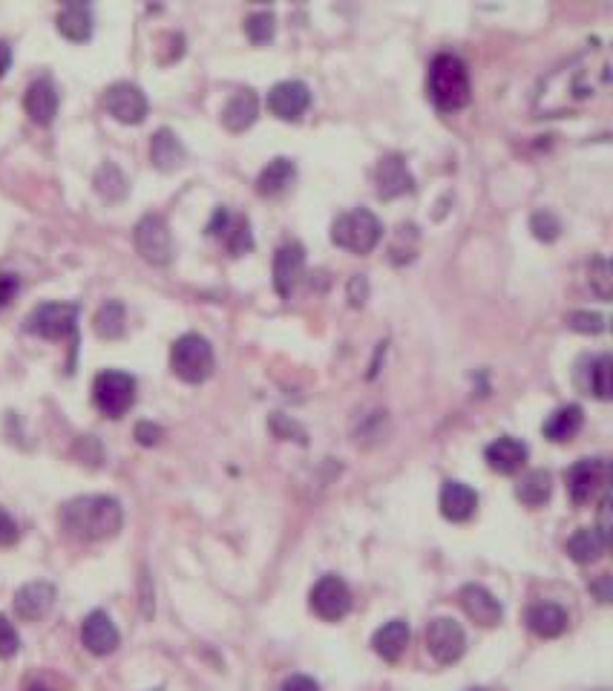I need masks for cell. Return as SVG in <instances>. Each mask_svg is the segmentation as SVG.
<instances>
[{
  "label": "cell",
  "instance_id": "26",
  "mask_svg": "<svg viewBox=\"0 0 613 691\" xmlns=\"http://www.w3.org/2000/svg\"><path fill=\"white\" fill-rule=\"evenodd\" d=\"M185 144L179 142V136L170 130V127H162V130H156L153 133V139H150V159H153V165L159 167V170H176V167L185 162Z\"/></svg>",
  "mask_w": 613,
  "mask_h": 691
},
{
  "label": "cell",
  "instance_id": "12",
  "mask_svg": "<svg viewBox=\"0 0 613 691\" xmlns=\"http://www.w3.org/2000/svg\"><path fill=\"white\" fill-rule=\"evenodd\" d=\"M104 107H107V113H110L113 119L121 121V124H142V121L147 119V110H150L147 96H144L136 84H127V81L113 84V87L104 93Z\"/></svg>",
  "mask_w": 613,
  "mask_h": 691
},
{
  "label": "cell",
  "instance_id": "11",
  "mask_svg": "<svg viewBox=\"0 0 613 691\" xmlns=\"http://www.w3.org/2000/svg\"><path fill=\"white\" fill-rule=\"evenodd\" d=\"M426 648L438 663H458L467 651V634L452 617H438L426 628Z\"/></svg>",
  "mask_w": 613,
  "mask_h": 691
},
{
  "label": "cell",
  "instance_id": "41",
  "mask_svg": "<svg viewBox=\"0 0 613 691\" xmlns=\"http://www.w3.org/2000/svg\"><path fill=\"white\" fill-rule=\"evenodd\" d=\"M21 291V277L18 274H0V309H6Z\"/></svg>",
  "mask_w": 613,
  "mask_h": 691
},
{
  "label": "cell",
  "instance_id": "5",
  "mask_svg": "<svg viewBox=\"0 0 613 691\" xmlns=\"http://www.w3.org/2000/svg\"><path fill=\"white\" fill-rule=\"evenodd\" d=\"M170 369L185 383H202L213 372V349L202 334H182L170 349Z\"/></svg>",
  "mask_w": 613,
  "mask_h": 691
},
{
  "label": "cell",
  "instance_id": "39",
  "mask_svg": "<svg viewBox=\"0 0 613 691\" xmlns=\"http://www.w3.org/2000/svg\"><path fill=\"white\" fill-rule=\"evenodd\" d=\"M567 326H570L573 332L599 334L605 332V317H602V314H593V311H570V314H567Z\"/></svg>",
  "mask_w": 613,
  "mask_h": 691
},
{
  "label": "cell",
  "instance_id": "7",
  "mask_svg": "<svg viewBox=\"0 0 613 691\" xmlns=\"http://www.w3.org/2000/svg\"><path fill=\"white\" fill-rule=\"evenodd\" d=\"M133 242H136L139 257L150 265H167L173 260V251H176L165 216L159 214H147L139 219V225L133 231Z\"/></svg>",
  "mask_w": 613,
  "mask_h": 691
},
{
  "label": "cell",
  "instance_id": "46",
  "mask_svg": "<svg viewBox=\"0 0 613 691\" xmlns=\"http://www.w3.org/2000/svg\"><path fill=\"white\" fill-rule=\"evenodd\" d=\"M590 591L599 596V602H611V576H608V573H599V576L590 582Z\"/></svg>",
  "mask_w": 613,
  "mask_h": 691
},
{
  "label": "cell",
  "instance_id": "35",
  "mask_svg": "<svg viewBox=\"0 0 613 691\" xmlns=\"http://www.w3.org/2000/svg\"><path fill=\"white\" fill-rule=\"evenodd\" d=\"M611 372H613L611 355H599V358L590 360L588 389L596 395V398H599V401H611V395H613Z\"/></svg>",
  "mask_w": 613,
  "mask_h": 691
},
{
  "label": "cell",
  "instance_id": "22",
  "mask_svg": "<svg viewBox=\"0 0 613 691\" xmlns=\"http://www.w3.org/2000/svg\"><path fill=\"white\" fill-rule=\"evenodd\" d=\"M478 510V493L461 484V481H447L441 487V513L449 522H467Z\"/></svg>",
  "mask_w": 613,
  "mask_h": 691
},
{
  "label": "cell",
  "instance_id": "50",
  "mask_svg": "<svg viewBox=\"0 0 613 691\" xmlns=\"http://www.w3.org/2000/svg\"><path fill=\"white\" fill-rule=\"evenodd\" d=\"M599 691H608V689H599Z\"/></svg>",
  "mask_w": 613,
  "mask_h": 691
},
{
  "label": "cell",
  "instance_id": "30",
  "mask_svg": "<svg viewBox=\"0 0 613 691\" xmlns=\"http://www.w3.org/2000/svg\"><path fill=\"white\" fill-rule=\"evenodd\" d=\"M297 179V165L291 159H274L268 162V167H262L260 179H257V191L260 196H280L283 191L291 188V182Z\"/></svg>",
  "mask_w": 613,
  "mask_h": 691
},
{
  "label": "cell",
  "instance_id": "44",
  "mask_svg": "<svg viewBox=\"0 0 613 691\" xmlns=\"http://www.w3.org/2000/svg\"><path fill=\"white\" fill-rule=\"evenodd\" d=\"M162 427H156V424H150V421H142L139 427H136V438H139V444H144V447H156L159 441H162Z\"/></svg>",
  "mask_w": 613,
  "mask_h": 691
},
{
  "label": "cell",
  "instance_id": "1",
  "mask_svg": "<svg viewBox=\"0 0 613 691\" xmlns=\"http://www.w3.org/2000/svg\"><path fill=\"white\" fill-rule=\"evenodd\" d=\"M611 84V58L605 47H590L562 61L547 72L536 90V113L565 116L588 104L590 98L605 93Z\"/></svg>",
  "mask_w": 613,
  "mask_h": 691
},
{
  "label": "cell",
  "instance_id": "28",
  "mask_svg": "<svg viewBox=\"0 0 613 691\" xmlns=\"http://www.w3.org/2000/svg\"><path fill=\"white\" fill-rule=\"evenodd\" d=\"M585 424V415H582V406L567 404L559 406L547 421H544V435L556 444H565L570 438L579 435V429Z\"/></svg>",
  "mask_w": 613,
  "mask_h": 691
},
{
  "label": "cell",
  "instance_id": "23",
  "mask_svg": "<svg viewBox=\"0 0 613 691\" xmlns=\"http://www.w3.org/2000/svg\"><path fill=\"white\" fill-rule=\"evenodd\" d=\"M527 625L533 634H539L544 640L562 637L567 631V611L556 602H539L527 611Z\"/></svg>",
  "mask_w": 613,
  "mask_h": 691
},
{
  "label": "cell",
  "instance_id": "31",
  "mask_svg": "<svg viewBox=\"0 0 613 691\" xmlns=\"http://www.w3.org/2000/svg\"><path fill=\"white\" fill-rule=\"evenodd\" d=\"M95 191H98V196L101 199H107V202H121L127 193H130V182H127V176L121 173V167L113 165V162H104V165L95 170V179H93Z\"/></svg>",
  "mask_w": 613,
  "mask_h": 691
},
{
  "label": "cell",
  "instance_id": "33",
  "mask_svg": "<svg viewBox=\"0 0 613 691\" xmlns=\"http://www.w3.org/2000/svg\"><path fill=\"white\" fill-rule=\"evenodd\" d=\"M124 323H127V314H124V306L118 300H107L101 309L95 311V334L104 337V340H116L124 334Z\"/></svg>",
  "mask_w": 613,
  "mask_h": 691
},
{
  "label": "cell",
  "instance_id": "17",
  "mask_svg": "<svg viewBox=\"0 0 613 691\" xmlns=\"http://www.w3.org/2000/svg\"><path fill=\"white\" fill-rule=\"evenodd\" d=\"M375 185H378L380 199H395V196H403L415 188V179L409 173V167L403 162L398 153L392 156H383L378 162V170H375Z\"/></svg>",
  "mask_w": 613,
  "mask_h": 691
},
{
  "label": "cell",
  "instance_id": "4",
  "mask_svg": "<svg viewBox=\"0 0 613 691\" xmlns=\"http://www.w3.org/2000/svg\"><path fill=\"white\" fill-rule=\"evenodd\" d=\"M380 237H383L380 219L366 208H354L331 222V242L352 254H369L380 242Z\"/></svg>",
  "mask_w": 613,
  "mask_h": 691
},
{
  "label": "cell",
  "instance_id": "24",
  "mask_svg": "<svg viewBox=\"0 0 613 691\" xmlns=\"http://www.w3.org/2000/svg\"><path fill=\"white\" fill-rule=\"evenodd\" d=\"M608 536L599 527H582L567 539V556L579 565H590L596 562L605 550H608Z\"/></svg>",
  "mask_w": 613,
  "mask_h": 691
},
{
  "label": "cell",
  "instance_id": "21",
  "mask_svg": "<svg viewBox=\"0 0 613 691\" xmlns=\"http://www.w3.org/2000/svg\"><path fill=\"white\" fill-rule=\"evenodd\" d=\"M484 455H487L490 470L510 476V473H519L521 467H524V461H527V444L519 441V438H513V435H501V438H496L487 447Z\"/></svg>",
  "mask_w": 613,
  "mask_h": 691
},
{
  "label": "cell",
  "instance_id": "16",
  "mask_svg": "<svg viewBox=\"0 0 613 691\" xmlns=\"http://www.w3.org/2000/svg\"><path fill=\"white\" fill-rule=\"evenodd\" d=\"M81 643L95 657H107L116 651L121 637H118V628L113 625V620L104 611H93L81 622Z\"/></svg>",
  "mask_w": 613,
  "mask_h": 691
},
{
  "label": "cell",
  "instance_id": "38",
  "mask_svg": "<svg viewBox=\"0 0 613 691\" xmlns=\"http://www.w3.org/2000/svg\"><path fill=\"white\" fill-rule=\"evenodd\" d=\"M530 231H533V237L542 239V242H553L562 234V222L553 211H536L530 216Z\"/></svg>",
  "mask_w": 613,
  "mask_h": 691
},
{
  "label": "cell",
  "instance_id": "42",
  "mask_svg": "<svg viewBox=\"0 0 613 691\" xmlns=\"http://www.w3.org/2000/svg\"><path fill=\"white\" fill-rule=\"evenodd\" d=\"M18 536H21V530H18V522L6 513V510H0V548H9V545H15L18 542Z\"/></svg>",
  "mask_w": 613,
  "mask_h": 691
},
{
  "label": "cell",
  "instance_id": "45",
  "mask_svg": "<svg viewBox=\"0 0 613 691\" xmlns=\"http://www.w3.org/2000/svg\"><path fill=\"white\" fill-rule=\"evenodd\" d=\"M280 691H320V686L311 677H306V674H294V677L285 680Z\"/></svg>",
  "mask_w": 613,
  "mask_h": 691
},
{
  "label": "cell",
  "instance_id": "27",
  "mask_svg": "<svg viewBox=\"0 0 613 691\" xmlns=\"http://www.w3.org/2000/svg\"><path fill=\"white\" fill-rule=\"evenodd\" d=\"M58 32L70 41H87L93 35V9L87 3H67L58 18Z\"/></svg>",
  "mask_w": 613,
  "mask_h": 691
},
{
  "label": "cell",
  "instance_id": "13",
  "mask_svg": "<svg viewBox=\"0 0 613 691\" xmlns=\"http://www.w3.org/2000/svg\"><path fill=\"white\" fill-rule=\"evenodd\" d=\"M308 104H311V90H308V84L294 81V78L274 84L271 93H268V110H271L277 119L297 121L308 110Z\"/></svg>",
  "mask_w": 613,
  "mask_h": 691
},
{
  "label": "cell",
  "instance_id": "19",
  "mask_svg": "<svg viewBox=\"0 0 613 691\" xmlns=\"http://www.w3.org/2000/svg\"><path fill=\"white\" fill-rule=\"evenodd\" d=\"M24 107L26 116L35 124H41V127L52 124V119L58 116V90H55V84L49 78L32 81L24 96Z\"/></svg>",
  "mask_w": 613,
  "mask_h": 691
},
{
  "label": "cell",
  "instance_id": "49",
  "mask_svg": "<svg viewBox=\"0 0 613 691\" xmlns=\"http://www.w3.org/2000/svg\"><path fill=\"white\" fill-rule=\"evenodd\" d=\"M467 691H484V689H467Z\"/></svg>",
  "mask_w": 613,
  "mask_h": 691
},
{
  "label": "cell",
  "instance_id": "34",
  "mask_svg": "<svg viewBox=\"0 0 613 691\" xmlns=\"http://www.w3.org/2000/svg\"><path fill=\"white\" fill-rule=\"evenodd\" d=\"M418 242H421V234H418V228H415L412 222H403V225H398L395 239H392V245H389L392 263L403 265V263H409V260H415V254H418Z\"/></svg>",
  "mask_w": 613,
  "mask_h": 691
},
{
  "label": "cell",
  "instance_id": "8",
  "mask_svg": "<svg viewBox=\"0 0 613 691\" xmlns=\"http://www.w3.org/2000/svg\"><path fill=\"white\" fill-rule=\"evenodd\" d=\"M78 329V306L72 303H44L26 317V332L47 337V340H64Z\"/></svg>",
  "mask_w": 613,
  "mask_h": 691
},
{
  "label": "cell",
  "instance_id": "6",
  "mask_svg": "<svg viewBox=\"0 0 613 691\" xmlns=\"http://www.w3.org/2000/svg\"><path fill=\"white\" fill-rule=\"evenodd\" d=\"M93 401L107 418H121L136 404V378L118 369H107L95 375Z\"/></svg>",
  "mask_w": 613,
  "mask_h": 691
},
{
  "label": "cell",
  "instance_id": "15",
  "mask_svg": "<svg viewBox=\"0 0 613 691\" xmlns=\"http://www.w3.org/2000/svg\"><path fill=\"white\" fill-rule=\"evenodd\" d=\"M55 599H58V591H55L52 582H44V579L26 582V585H21L15 591V614L26 622L41 620V617H47L49 611H52Z\"/></svg>",
  "mask_w": 613,
  "mask_h": 691
},
{
  "label": "cell",
  "instance_id": "37",
  "mask_svg": "<svg viewBox=\"0 0 613 691\" xmlns=\"http://www.w3.org/2000/svg\"><path fill=\"white\" fill-rule=\"evenodd\" d=\"M611 274H613L611 263H608L605 257H596V260L590 263L588 283H590V288L596 291V297H599V300H611V291H613Z\"/></svg>",
  "mask_w": 613,
  "mask_h": 691
},
{
  "label": "cell",
  "instance_id": "20",
  "mask_svg": "<svg viewBox=\"0 0 613 691\" xmlns=\"http://www.w3.org/2000/svg\"><path fill=\"white\" fill-rule=\"evenodd\" d=\"M461 605H464L467 617L478 622V625H484V628L498 625L501 614H504L501 602L487 588H481V585H464L461 588Z\"/></svg>",
  "mask_w": 613,
  "mask_h": 691
},
{
  "label": "cell",
  "instance_id": "14",
  "mask_svg": "<svg viewBox=\"0 0 613 691\" xmlns=\"http://www.w3.org/2000/svg\"><path fill=\"white\" fill-rule=\"evenodd\" d=\"M208 234L222 239V242H225V248H228L234 257H239V254H245V251H251V248H254L251 222H248L245 216H231L225 208H219V211L213 214L211 225H208Z\"/></svg>",
  "mask_w": 613,
  "mask_h": 691
},
{
  "label": "cell",
  "instance_id": "32",
  "mask_svg": "<svg viewBox=\"0 0 613 691\" xmlns=\"http://www.w3.org/2000/svg\"><path fill=\"white\" fill-rule=\"evenodd\" d=\"M550 473L547 470H530L527 476H521L519 487H516V496H519L527 507H542L544 501L550 499Z\"/></svg>",
  "mask_w": 613,
  "mask_h": 691
},
{
  "label": "cell",
  "instance_id": "48",
  "mask_svg": "<svg viewBox=\"0 0 613 691\" xmlns=\"http://www.w3.org/2000/svg\"><path fill=\"white\" fill-rule=\"evenodd\" d=\"M26 691H52V689H49V686H44V683H32V686H29Z\"/></svg>",
  "mask_w": 613,
  "mask_h": 691
},
{
  "label": "cell",
  "instance_id": "18",
  "mask_svg": "<svg viewBox=\"0 0 613 691\" xmlns=\"http://www.w3.org/2000/svg\"><path fill=\"white\" fill-rule=\"evenodd\" d=\"M303 265H306V251L300 242L280 245V251L274 254V288L280 291V297H288L291 288L297 286V280L303 277Z\"/></svg>",
  "mask_w": 613,
  "mask_h": 691
},
{
  "label": "cell",
  "instance_id": "43",
  "mask_svg": "<svg viewBox=\"0 0 613 691\" xmlns=\"http://www.w3.org/2000/svg\"><path fill=\"white\" fill-rule=\"evenodd\" d=\"M366 297H369V280H366V274H354L352 280H349V303L352 306H363Z\"/></svg>",
  "mask_w": 613,
  "mask_h": 691
},
{
  "label": "cell",
  "instance_id": "3",
  "mask_svg": "<svg viewBox=\"0 0 613 691\" xmlns=\"http://www.w3.org/2000/svg\"><path fill=\"white\" fill-rule=\"evenodd\" d=\"M429 96L438 110H461L470 101V72L467 64L452 55L441 52L429 64V78H426Z\"/></svg>",
  "mask_w": 613,
  "mask_h": 691
},
{
  "label": "cell",
  "instance_id": "36",
  "mask_svg": "<svg viewBox=\"0 0 613 691\" xmlns=\"http://www.w3.org/2000/svg\"><path fill=\"white\" fill-rule=\"evenodd\" d=\"M245 32H248V38H251L254 44H268V41L274 38V32H277V15H274L271 9H262V12L248 15Z\"/></svg>",
  "mask_w": 613,
  "mask_h": 691
},
{
  "label": "cell",
  "instance_id": "29",
  "mask_svg": "<svg viewBox=\"0 0 613 691\" xmlns=\"http://www.w3.org/2000/svg\"><path fill=\"white\" fill-rule=\"evenodd\" d=\"M257 110H260V101L254 96V90H239L222 110V124L234 133H242L245 127H251L254 119H257Z\"/></svg>",
  "mask_w": 613,
  "mask_h": 691
},
{
  "label": "cell",
  "instance_id": "2",
  "mask_svg": "<svg viewBox=\"0 0 613 691\" xmlns=\"http://www.w3.org/2000/svg\"><path fill=\"white\" fill-rule=\"evenodd\" d=\"M61 530L78 542H101L116 536L124 525V510L113 496H78L58 513Z\"/></svg>",
  "mask_w": 613,
  "mask_h": 691
},
{
  "label": "cell",
  "instance_id": "47",
  "mask_svg": "<svg viewBox=\"0 0 613 691\" xmlns=\"http://www.w3.org/2000/svg\"><path fill=\"white\" fill-rule=\"evenodd\" d=\"M9 64H12V47H9L6 41H0V78L6 75Z\"/></svg>",
  "mask_w": 613,
  "mask_h": 691
},
{
  "label": "cell",
  "instance_id": "9",
  "mask_svg": "<svg viewBox=\"0 0 613 691\" xmlns=\"http://www.w3.org/2000/svg\"><path fill=\"white\" fill-rule=\"evenodd\" d=\"M608 476H611V464L605 458L576 461L567 473V490H570L573 504H588L596 499L608 487Z\"/></svg>",
  "mask_w": 613,
  "mask_h": 691
},
{
  "label": "cell",
  "instance_id": "10",
  "mask_svg": "<svg viewBox=\"0 0 613 691\" xmlns=\"http://www.w3.org/2000/svg\"><path fill=\"white\" fill-rule=\"evenodd\" d=\"M311 611L320 620H343L352 611V591H349V585L340 576H334V573L317 579V585L311 588Z\"/></svg>",
  "mask_w": 613,
  "mask_h": 691
},
{
  "label": "cell",
  "instance_id": "25",
  "mask_svg": "<svg viewBox=\"0 0 613 691\" xmlns=\"http://www.w3.org/2000/svg\"><path fill=\"white\" fill-rule=\"evenodd\" d=\"M409 645V625L403 620H392L386 625H380L372 637V648L378 651V657H383L386 663H398Z\"/></svg>",
  "mask_w": 613,
  "mask_h": 691
},
{
  "label": "cell",
  "instance_id": "40",
  "mask_svg": "<svg viewBox=\"0 0 613 691\" xmlns=\"http://www.w3.org/2000/svg\"><path fill=\"white\" fill-rule=\"evenodd\" d=\"M18 651H21V637H18L15 625L0 614V657H3V660H12Z\"/></svg>",
  "mask_w": 613,
  "mask_h": 691
}]
</instances>
